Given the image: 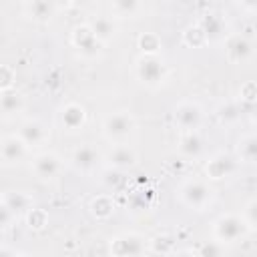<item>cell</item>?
<instances>
[{
    "label": "cell",
    "mask_w": 257,
    "mask_h": 257,
    "mask_svg": "<svg viewBox=\"0 0 257 257\" xmlns=\"http://www.w3.org/2000/svg\"><path fill=\"white\" fill-rule=\"evenodd\" d=\"M133 74L139 84L147 88H159L165 84L169 76V68L161 56H149V54H139L135 58Z\"/></svg>",
    "instance_id": "obj_1"
},
{
    "label": "cell",
    "mask_w": 257,
    "mask_h": 257,
    "mask_svg": "<svg viewBox=\"0 0 257 257\" xmlns=\"http://www.w3.org/2000/svg\"><path fill=\"white\" fill-rule=\"evenodd\" d=\"M251 227L239 213H223L213 221V239L221 241L223 245H233L243 241L249 235Z\"/></svg>",
    "instance_id": "obj_2"
},
{
    "label": "cell",
    "mask_w": 257,
    "mask_h": 257,
    "mask_svg": "<svg viewBox=\"0 0 257 257\" xmlns=\"http://www.w3.org/2000/svg\"><path fill=\"white\" fill-rule=\"evenodd\" d=\"M215 199V189L203 179H187L179 187V201L191 211H207Z\"/></svg>",
    "instance_id": "obj_3"
},
{
    "label": "cell",
    "mask_w": 257,
    "mask_h": 257,
    "mask_svg": "<svg viewBox=\"0 0 257 257\" xmlns=\"http://www.w3.org/2000/svg\"><path fill=\"white\" fill-rule=\"evenodd\" d=\"M149 251V239L137 231H122L108 239L110 257H145Z\"/></svg>",
    "instance_id": "obj_4"
},
{
    "label": "cell",
    "mask_w": 257,
    "mask_h": 257,
    "mask_svg": "<svg viewBox=\"0 0 257 257\" xmlns=\"http://www.w3.org/2000/svg\"><path fill=\"white\" fill-rule=\"evenodd\" d=\"M100 131L104 139L112 145L126 143L128 137L135 133V116L131 114V110H114L102 118Z\"/></svg>",
    "instance_id": "obj_5"
},
{
    "label": "cell",
    "mask_w": 257,
    "mask_h": 257,
    "mask_svg": "<svg viewBox=\"0 0 257 257\" xmlns=\"http://www.w3.org/2000/svg\"><path fill=\"white\" fill-rule=\"evenodd\" d=\"M70 44L76 50V54L84 60H96L102 52V42L94 36L88 22H80L70 30Z\"/></svg>",
    "instance_id": "obj_6"
},
{
    "label": "cell",
    "mask_w": 257,
    "mask_h": 257,
    "mask_svg": "<svg viewBox=\"0 0 257 257\" xmlns=\"http://www.w3.org/2000/svg\"><path fill=\"white\" fill-rule=\"evenodd\" d=\"M203 118H205V112L197 100L185 98L173 106V124L181 133L199 131V126L203 124Z\"/></svg>",
    "instance_id": "obj_7"
},
{
    "label": "cell",
    "mask_w": 257,
    "mask_h": 257,
    "mask_svg": "<svg viewBox=\"0 0 257 257\" xmlns=\"http://www.w3.org/2000/svg\"><path fill=\"white\" fill-rule=\"evenodd\" d=\"M56 124L60 126L62 133L76 135L86 124V108L76 100H68V102L60 104V108L56 112Z\"/></svg>",
    "instance_id": "obj_8"
},
{
    "label": "cell",
    "mask_w": 257,
    "mask_h": 257,
    "mask_svg": "<svg viewBox=\"0 0 257 257\" xmlns=\"http://www.w3.org/2000/svg\"><path fill=\"white\" fill-rule=\"evenodd\" d=\"M16 135L28 149H40L50 141V128L34 116L20 120L16 126Z\"/></svg>",
    "instance_id": "obj_9"
},
{
    "label": "cell",
    "mask_w": 257,
    "mask_h": 257,
    "mask_svg": "<svg viewBox=\"0 0 257 257\" xmlns=\"http://www.w3.org/2000/svg\"><path fill=\"white\" fill-rule=\"evenodd\" d=\"M30 171L38 181H52L62 171V157L54 151H40L32 157Z\"/></svg>",
    "instance_id": "obj_10"
},
{
    "label": "cell",
    "mask_w": 257,
    "mask_h": 257,
    "mask_svg": "<svg viewBox=\"0 0 257 257\" xmlns=\"http://www.w3.org/2000/svg\"><path fill=\"white\" fill-rule=\"evenodd\" d=\"M102 163V155L100 151L90 145V143H84V145H78L72 155H70V165L74 171L82 173V175H92Z\"/></svg>",
    "instance_id": "obj_11"
},
{
    "label": "cell",
    "mask_w": 257,
    "mask_h": 257,
    "mask_svg": "<svg viewBox=\"0 0 257 257\" xmlns=\"http://www.w3.org/2000/svg\"><path fill=\"white\" fill-rule=\"evenodd\" d=\"M106 161V167L108 169H114V171H133L137 165H139V153L133 145L128 143H118V145H112L110 151L106 153L104 157Z\"/></svg>",
    "instance_id": "obj_12"
},
{
    "label": "cell",
    "mask_w": 257,
    "mask_h": 257,
    "mask_svg": "<svg viewBox=\"0 0 257 257\" xmlns=\"http://www.w3.org/2000/svg\"><path fill=\"white\" fill-rule=\"evenodd\" d=\"M28 153H30V149L18 139L16 133L2 135V139H0V159H2L4 167H14V165L24 163L28 159Z\"/></svg>",
    "instance_id": "obj_13"
},
{
    "label": "cell",
    "mask_w": 257,
    "mask_h": 257,
    "mask_svg": "<svg viewBox=\"0 0 257 257\" xmlns=\"http://www.w3.org/2000/svg\"><path fill=\"white\" fill-rule=\"evenodd\" d=\"M203 173L209 181H223L229 179L237 173V161L231 155L225 153H215L205 165H203Z\"/></svg>",
    "instance_id": "obj_14"
},
{
    "label": "cell",
    "mask_w": 257,
    "mask_h": 257,
    "mask_svg": "<svg viewBox=\"0 0 257 257\" xmlns=\"http://www.w3.org/2000/svg\"><path fill=\"white\" fill-rule=\"evenodd\" d=\"M225 54L231 62L235 64H241V62H247L251 56H253V44L247 36L243 34H229L225 38Z\"/></svg>",
    "instance_id": "obj_15"
},
{
    "label": "cell",
    "mask_w": 257,
    "mask_h": 257,
    "mask_svg": "<svg viewBox=\"0 0 257 257\" xmlns=\"http://www.w3.org/2000/svg\"><path fill=\"white\" fill-rule=\"evenodd\" d=\"M20 8H22V14L32 22H48L56 16L58 4L48 0H28V2H22Z\"/></svg>",
    "instance_id": "obj_16"
},
{
    "label": "cell",
    "mask_w": 257,
    "mask_h": 257,
    "mask_svg": "<svg viewBox=\"0 0 257 257\" xmlns=\"http://www.w3.org/2000/svg\"><path fill=\"white\" fill-rule=\"evenodd\" d=\"M88 26L92 28L94 36L102 42V44H108L110 40L116 38V20L112 16H104V14H98V16H92L86 20Z\"/></svg>",
    "instance_id": "obj_17"
},
{
    "label": "cell",
    "mask_w": 257,
    "mask_h": 257,
    "mask_svg": "<svg viewBox=\"0 0 257 257\" xmlns=\"http://www.w3.org/2000/svg\"><path fill=\"white\" fill-rule=\"evenodd\" d=\"M203 137L199 135V131H191V133H181L179 141H177V153L183 159H197L203 153Z\"/></svg>",
    "instance_id": "obj_18"
},
{
    "label": "cell",
    "mask_w": 257,
    "mask_h": 257,
    "mask_svg": "<svg viewBox=\"0 0 257 257\" xmlns=\"http://www.w3.org/2000/svg\"><path fill=\"white\" fill-rule=\"evenodd\" d=\"M235 155L241 163H247V165H255L257 163V131H251V133H245L237 139V145H235Z\"/></svg>",
    "instance_id": "obj_19"
},
{
    "label": "cell",
    "mask_w": 257,
    "mask_h": 257,
    "mask_svg": "<svg viewBox=\"0 0 257 257\" xmlns=\"http://www.w3.org/2000/svg\"><path fill=\"white\" fill-rule=\"evenodd\" d=\"M2 205H6L16 217H20L34 209V199L24 191H6L2 195Z\"/></svg>",
    "instance_id": "obj_20"
},
{
    "label": "cell",
    "mask_w": 257,
    "mask_h": 257,
    "mask_svg": "<svg viewBox=\"0 0 257 257\" xmlns=\"http://www.w3.org/2000/svg\"><path fill=\"white\" fill-rule=\"evenodd\" d=\"M108 10L114 20H126V18H139V14L145 10V4L139 0H110Z\"/></svg>",
    "instance_id": "obj_21"
},
{
    "label": "cell",
    "mask_w": 257,
    "mask_h": 257,
    "mask_svg": "<svg viewBox=\"0 0 257 257\" xmlns=\"http://www.w3.org/2000/svg\"><path fill=\"white\" fill-rule=\"evenodd\" d=\"M0 110H2L4 118L18 116L24 110V96H22V92H18L16 88L0 92Z\"/></svg>",
    "instance_id": "obj_22"
},
{
    "label": "cell",
    "mask_w": 257,
    "mask_h": 257,
    "mask_svg": "<svg viewBox=\"0 0 257 257\" xmlns=\"http://www.w3.org/2000/svg\"><path fill=\"white\" fill-rule=\"evenodd\" d=\"M116 211V205H114V199L110 195H96L90 199L88 203V213L92 215V219L96 221H106L114 215Z\"/></svg>",
    "instance_id": "obj_23"
},
{
    "label": "cell",
    "mask_w": 257,
    "mask_h": 257,
    "mask_svg": "<svg viewBox=\"0 0 257 257\" xmlns=\"http://www.w3.org/2000/svg\"><path fill=\"white\" fill-rule=\"evenodd\" d=\"M197 24L205 30V34H207L209 42H211V40H215V38H219V36H223L225 20H223L217 12H207V14H203V16L197 20Z\"/></svg>",
    "instance_id": "obj_24"
},
{
    "label": "cell",
    "mask_w": 257,
    "mask_h": 257,
    "mask_svg": "<svg viewBox=\"0 0 257 257\" xmlns=\"http://www.w3.org/2000/svg\"><path fill=\"white\" fill-rule=\"evenodd\" d=\"M137 46L141 48V54H149V56H159L161 48H163V40L159 34L155 32H143L137 38Z\"/></svg>",
    "instance_id": "obj_25"
},
{
    "label": "cell",
    "mask_w": 257,
    "mask_h": 257,
    "mask_svg": "<svg viewBox=\"0 0 257 257\" xmlns=\"http://www.w3.org/2000/svg\"><path fill=\"white\" fill-rule=\"evenodd\" d=\"M183 42L191 48H201L205 44H209V38L205 34V30L195 22V24H189L185 30H183Z\"/></svg>",
    "instance_id": "obj_26"
},
{
    "label": "cell",
    "mask_w": 257,
    "mask_h": 257,
    "mask_svg": "<svg viewBox=\"0 0 257 257\" xmlns=\"http://www.w3.org/2000/svg\"><path fill=\"white\" fill-rule=\"evenodd\" d=\"M217 118H219V122L221 124H225V126H233V124H237L239 120H241V108H239V104L237 102H223L219 108H217Z\"/></svg>",
    "instance_id": "obj_27"
},
{
    "label": "cell",
    "mask_w": 257,
    "mask_h": 257,
    "mask_svg": "<svg viewBox=\"0 0 257 257\" xmlns=\"http://www.w3.org/2000/svg\"><path fill=\"white\" fill-rule=\"evenodd\" d=\"M195 253H197V257H227V245H223L217 239H211V241L199 243Z\"/></svg>",
    "instance_id": "obj_28"
},
{
    "label": "cell",
    "mask_w": 257,
    "mask_h": 257,
    "mask_svg": "<svg viewBox=\"0 0 257 257\" xmlns=\"http://www.w3.org/2000/svg\"><path fill=\"white\" fill-rule=\"evenodd\" d=\"M24 223H26V227H28L30 231H42V229L46 227V223H48V215H46L44 209L34 207V209H30V211L24 215Z\"/></svg>",
    "instance_id": "obj_29"
},
{
    "label": "cell",
    "mask_w": 257,
    "mask_h": 257,
    "mask_svg": "<svg viewBox=\"0 0 257 257\" xmlns=\"http://www.w3.org/2000/svg\"><path fill=\"white\" fill-rule=\"evenodd\" d=\"M173 245H175L173 239L167 237V235H157V237L149 239V251H155V253H159V255H163V257L171 255Z\"/></svg>",
    "instance_id": "obj_30"
},
{
    "label": "cell",
    "mask_w": 257,
    "mask_h": 257,
    "mask_svg": "<svg viewBox=\"0 0 257 257\" xmlns=\"http://www.w3.org/2000/svg\"><path fill=\"white\" fill-rule=\"evenodd\" d=\"M14 80H16V70L10 64H2L0 66V92L12 90L14 88Z\"/></svg>",
    "instance_id": "obj_31"
},
{
    "label": "cell",
    "mask_w": 257,
    "mask_h": 257,
    "mask_svg": "<svg viewBox=\"0 0 257 257\" xmlns=\"http://www.w3.org/2000/svg\"><path fill=\"white\" fill-rule=\"evenodd\" d=\"M239 98L247 104H257V82L249 80L239 88Z\"/></svg>",
    "instance_id": "obj_32"
},
{
    "label": "cell",
    "mask_w": 257,
    "mask_h": 257,
    "mask_svg": "<svg viewBox=\"0 0 257 257\" xmlns=\"http://www.w3.org/2000/svg\"><path fill=\"white\" fill-rule=\"evenodd\" d=\"M243 217H245V221L249 223L251 229L257 227V197L251 199V201H247V205L243 209Z\"/></svg>",
    "instance_id": "obj_33"
},
{
    "label": "cell",
    "mask_w": 257,
    "mask_h": 257,
    "mask_svg": "<svg viewBox=\"0 0 257 257\" xmlns=\"http://www.w3.org/2000/svg\"><path fill=\"white\" fill-rule=\"evenodd\" d=\"M106 187L110 189H118L122 183H124V177H120V171H114V169H108L106 171V179H104Z\"/></svg>",
    "instance_id": "obj_34"
},
{
    "label": "cell",
    "mask_w": 257,
    "mask_h": 257,
    "mask_svg": "<svg viewBox=\"0 0 257 257\" xmlns=\"http://www.w3.org/2000/svg\"><path fill=\"white\" fill-rule=\"evenodd\" d=\"M0 213H2V215H0V223H2V229H8V227H10V223L18 219V217H16V215H14V213H12V211H10L6 205H0Z\"/></svg>",
    "instance_id": "obj_35"
},
{
    "label": "cell",
    "mask_w": 257,
    "mask_h": 257,
    "mask_svg": "<svg viewBox=\"0 0 257 257\" xmlns=\"http://www.w3.org/2000/svg\"><path fill=\"white\" fill-rule=\"evenodd\" d=\"M0 257H20V253H16V249H12L10 245H2L0 247Z\"/></svg>",
    "instance_id": "obj_36"
},
{
    "label": "cell",
    "mask_w": 257,
    "mask_h": 257,
    "mask_svg": "<svg viewBox=\"0 0 257 257\" xmlns=\"http://www.w3.org/2000/svg\"><path fill=\"white\" fill-rule=\"evenodd\" d=\"M237 6L247 10V12H257V2H239Z\"/></svg>",
    "instance_id": "obj_37"
},
{
    "label": "cell",
    "mask_w": 257,
    "mask_h": 257,
    "mask_svg": "<svg viewBox=\"0 0 257 257\" xmlns=\"http://www.w3.org/2000/svg\"><path fill=\"white\" fill-rule=\"evenodd\" d=\"M167 257H197V253L191 251V249H183V251H179L175 255H167Z\"/></svg>",
    "instance_id": "obj_38"
},
{
    "label": "cell",
    "mask_w": 257,
    "mask_h": 257,
    "mask_svg": "<svg viewBox=\"0 0 257 257\" xmlns=\"http://www.w3.org/2000/svg\"><path fill=\"white\" fill-rule=\"evenodd\" d=\"M20 257H36V255H30V253H20Z\"/></svg>",
    "instance_id": "obj_39"
},
{
    "label": "cell",
    "mask_w": 257,
    "mask_h": 257,
    "mask_svg": "<svg viewBox=\"0 0 257 257\" xmlns=\"http://www.w3.org/2000/svg\"><path fill=\"white\" fill-rule=\"evenodd\" d=\"M253 118H255V120H257V110H255V114H253Z\"/></svg>",
    "instance_id": "obj_40"
}]
</instances>
